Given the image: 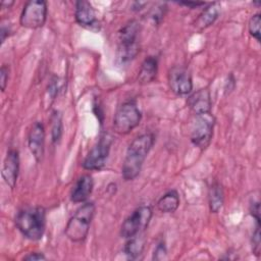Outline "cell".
Here are the masks:
<instances>
[{"label":"cell","instance_id":"cell-1","mask_svg":"<svg viewBox=\"0 0 261 261\" xmlns=\"http://www.w3.org/2000/svg\"><path fill=\"white\" fill-rule=\"evenodd\" d=\"M155 137L152 133L140 135L128 145L121 167L122 177L125 180H134L141 172L143 163L152 149Z\"/></svg>","mask_w":261,"mask_h":261},{"label":"cell","instance_id":"cell-2","mask_svg":"<svg viewBox=\"0 0 261 261\" xmlns=\"http://www.w3.org/2000/svg\"><path fill=\"white\" fill-rule=\"evenodd\" d=\"M15 225L23 237L39 241L46 229V210L42 206H27L15 216Z\"/></svg>","mask_w":261,"mask_h":261},{"label":"cell","instance_id":"cell-3","mask_svg":"<svg viewBox=\"0 0 261 261\" xmlns=\"http://www.w3.org/2000/svg\"><path fill=\"white\" fill-rule=\"evenodd\" d=\"M95 210L96 207L93 202H86L76 209L67 221L64 229V233L68 240L73 243H81L87 239Z\"/></svg>","mask_w":261,"mask_h":261},{"label":"cell","instance_id":"cell-4","mask_svg":"<svg viewBox=\"0 0 261 261\" xmlns=\"http://www.w3.org/2000/svg\"><path fill=\"white\" fill-rule=\"evenodd\" d=\"M140 23L132 19L118 31L117 59L124 63L133 60L140 52Z\"/></svg>","mask_w":261,"mask_h":261},{"label":"cell","instance_id":"cell-5","mask_svg":"<svg viewBox=\"0 0 261 261\" xmlns=\"http://www.w3.org/2000/svg\"><path fill=\"white\" fill-rule=\"evenodd\" d=\"M142 119V112L135 100L120 104L113 117V128L119 135H127L136 128Z\"/></svg>","mask_w":261,"mask_h":261},{"label":"cell","instance_id":"cell-6","mask_svg":"<svg viewBox=\"0 0 261 261\" xmlns=\"http://www.w3.org/2000/svg\"><path fill=\"white\" fill-rule=\"evenodd\" d=\"M214 124L215 119L211 112L196 114L191 127L192 143L201 150H205L212 140Z\"/></svg>","mask_w":261,"mask_h":261},{"label":"cell","instance_id":"cell-7","mask_svg":"<svg viewBox=\"0 0 261 261\" xmlns=\"http://www.w3.org/2000/svg\"><path fill=\"white\" fill-rule=\"evenodd\" d=\"M153 211L148 205H142L135 209L132 214L125 218L120 227V236L124 239L142 233L149 225Z\"/></svg>","mask_w":261,"mask_h":261},{"label":"cell","instance_id":"cell-8","mask_svg":"<svg viewBox=\"0 0 261 261\" xmlns=\"http://www.w3.org/2000/svg\"><path fill=\"white\" fill-rule=\"evenodd\" d=\"M112 145V138L108 134H103L100 136L97 143L89 151L82 166L86 170H101L108 159L110 149Z\"/></svg>","mask_w":261,"mask_h":261},{"label":"cell","instance_id":"cell-9","mask_svg":"<svg viewBox=\"0 0 261 261\" xmlns=\"http://www.w3.org/2000/svg\"><path fill=\"white\" fill-rule=\"evenodd\" d=\"M47 2L44 0H30L23 5L19 22L21 27L36 30L42 28L47 19Z\"/></svg>","mask_w":261,"mask_h":261},{"label":"cell","instance_id":"cell-10","mask_svg":"<svg viewBox=\"0 0 261 261\" xmlns=\"http://www.w3.org/2000/svg\"><path fill=\"white\" fill-rule=\"evenodd\" d=\"M168 85L175 95H188L193 90L192 74L181 65L173 66L168 72Z\"/></svg>","mask_w":261,"mask_h":261},{"label":"cell","instance_id":"cell-11","mask_svg":"<svg viewBox=\"0 0 261 261\" xmlns=\"http://www.w3.org/2000/svg\"><path fill=\"white\" fill-rule=\"evenodd\" d=\"M45 138L46 133L43 123L40 121L34 122L28 134V146L37 162H40L43 159L45 152Z\"/></svg>","mask_w":261,"mask_h":261},{"label":"cell","instance_id":"cell-12","mask_svg":"<svg viewBox=\"0 0 261 261\" xmlns=\"http://www.w3.org/2000/svg\"><path fill=\"white\" fill-rule=\"evenodd\" d=\"M19 173V153L16 149H10L3 161L1 175L10 189H14Z\"/></svg>","mask_w":261,"mask_h":261},{"label":"cell","instance_id":"cell-13","mask_svg":"<svg viewBox=\"0 0 261 261\" xmlns=\"http://www.w3.org/2000/svg\"><path fill=\"white\" fill-rule=\"evenodd\" d=\"M74 18L81 27L88 29L95 27L98 22L94 7L86 0H80L74 3Z\"/></svg>","mask_w":261,"mask_h":261},{"label":"cell","instance_id":"cell-14","mask_svg":"<svg viewBox=\"0 0 261 261\" xmlns=\"http://www.w3.org/2000/svg\"><path fill=\"white\" fill-rule=\"evenodd\" d=\"M188 106L194 115L211 112L212 101L210 91L207 88L199 89L188 97Z\"/></svg>","mask_w":261,"mask_h":261},{"label":"cell","instance_id":"cell-15","mask_svg":"<svg viewBox=\"0 0 261 261\" xmlns=\"http://www.w3.org/2000/svg\"><path fill=\"white\" fill-rule=\"evenodd\" d=\"M94 180L90 174L80 176L70 192V201L73 203H84L93 192Z\"/></svg>","mask_w":261,"mask_h":261},{"label":"cell","instance_id":"cell-16","mask_svg":"<svg viewBox=\"0 0 261 261\" xmlns=\"http://www.w3.org/2000/svg\"><path fill=\"white\" fill-rule=\"evenodd\" d=\"M158 73V58L156 56H148L142 62L138 74V83L147 85L155 81Z\"/></svg>","mask_w":261,"mask_h":261},{"label":"cell","instance_id":"cell-17","mask_svg":"<svg viewBox=\"0 0 261 261\" xmlns=\"http://www.w3.org/2000/svg\"><path fill=\"white\" fill-rule=\"evenodd\" d=\"M179 206V195L175 190L165 193L157 202V209L162 213H173Z\"/></svg>","mask_w":261,"mask_h":261},{"label":"cell","instance_id":"cell-18","mask_svg":"<svg viewBox=\"0 0 261 261\" xmlns=\"http://www.w3.org/2000/svg\"><path fill=\"white\" fill-rule=\"evenodd\" d=\"M219 7L217 6L216 3H212L209 6H207L203 12L199 15V17L197 18L195 25L196 28H198L200 31L210 27L212 23H214V21L218 18L219 15Z\"/></svg>","mask_w":261,"mask_h":261},{"label":"cell","instance_id":"cell-19","mask_svg":"<svg viewBox=\"0 0 261 261\" xmlns=\"http://www.w3.org/2000/svg\"><path fill=\"white\" fill-rule=\"evenodd\" d=\"M208 200H209V209L212 213H217L223 206L224 192H223L222 186L219 182H213L209 188Z\"/></svg>","mask_w":261,"mask_h":261},{"label":"cell","instance_id":"cell-20","mask_svg":"<svg viewBox=\"0 0 261 261\" xmlns=\"http://www.w3.org/2000/svg\"><path fill=\"white\" fill-rule=\"evenodd\" d=\"M144 247H145V240L140 233L138 236L127 239L123 248V252L127 256V258L136 259L142 254Z\"/></svg>","mask_w":261,"mask_h":261},{"label":"cell","instance_id":"cell-21","mask_svg":"<svg viewBox=\"0 0 261 261\" xmlns=\"http://www.w3.org/2000/svg\"><path fill=\"white\" fill-rule=\"evenodd\" d=\"M51 139L52 143H58L62 137L63 124H62V115L58 110L52 112L51 118Z\"/></svg>","mask_w":261,"mask_h":261},{"label":"cell","instance_id":"cell-22","mask_svg":"<svg viewBox=\"0 0 261 261\" xmlns=\"http://www.w3.org/2000/svg\"><path fill=\"white\" fill-rule=\"evenodd\" d=\"M260 24H261V15L260 13H255L251 16L249 20V32L253 38L260 42Z\"/></svg>","mask_w":261,"mask_h":261},{"label":"cell","instance_id":"cell-23","mask_svg":"<svg viewBox=\"0 0 261 261\" xmlns=\"http://www.w3.org/2000/svg\"><path fill=\"white\" fill-rule=\"evenodd\" d=\"M251 244H252L253 254L255 256L259 257L260 256V251H261V239H260V223H258V222H256L255 230L252 233Z\"/></svg>","mask_w":261,"mask_h":261},{"label":"cell","instance_id":"cell-24","mask_svg":"<svg viewBox=\"0 0 261 261\" xmlns=\"http://www.w3.org/2000/svg\"><path fill=\"white\" fill-rule=\"evenodd\" d=\"M59 91V82H58V77L57 76H53L48 85V94L49 96L54 99L56 97V95L58 94Z\"/></svg>","mask_w":261,"mask_h":261},{"label":"cell","instance_id":"cell-25","mask_svg":"<svg viewBox=\"0 0 261 261\" xmlns=\"http://www.w3.org/2000/svg\"><path fill=\"white\" fill-rule=\"evenodd\" d=\"M8 76H9V67L6 65H2L0 69V82H1V90L2 92L5 91L6 85L8 82Z\"/></svg>","mask_w":261,"mask_h":261},{"label":"cell","instance_id":"cell-26","mask_svg":"<svg viewBox=\"0 0 261 261\" xmlns=\"http://www.w3.org/2000/svg\"><path fill=\"white\" fill-rule=\"evenodd\" d=\"M165 255H166V247H165V244L163 242H161L156 246V248L154 250L153 259L161 260V259L165 258Z\"/></svg>","mask_w":261,"mask_h":261},{"label":"cell","instance_id":"cell-27","mask_svg":"<svg viewBox=\"0 0 261 261\" xmlns=\"http://www.w3.org/2000/svg\"><path fill=\"white\" fill-rule=\"evenodd\" d=\"M250 213L253 218H255L256 222L260 223V203L258 201H255L250 205Z\"/></svg>","mask_w":261,"mask_h":261},{"label":"cell","instance_id":"cell-28","mask_svg":"<svg viewBox=\"0 0 261 261\" xmlns=\"http://www.w3.org/2000/svg\"><path fill=\"white\" fill-rule=\"evenodd\" d=\"M23 260H45L46 256L43 253L40 252H33V253H29L28 255H25L23 258Z\"/></svg>","mask_w":261,"mask_h":261},{"label":"cell","instance_id":"cell-29","mask_svg":"<svg viewBox=\"0 0 261 261\" xmlns=\"http://www.w3.org/2000/svg\"><path fill=\"white\" fill-rule=\"evenodd\" d=\"M180 5H185L189 8H197V7H200V6H205L206 3L205 2H192V1H184V2H179Z\"/></svg>","mask_w":261,"mask_h":261},{"label":"cell","instance_id":"cell-30","mask_svg":"<svg viewBox=\"0 0 261 261\" xmlns=\"http://www.w3.org/2000/svg\"><path fill=\"white\" fill-rule=\"evenodd\" d=\"M9 33H10L9 27H6V25L3 23L2 27H1V44H3L4 41H5V39H6L7 37H9Z\"/></svg>","mask_w":261,"mask_h":261},{"label":"cell","instance_id":"cell-31","mask_svg":"<svg viewBox=\"0 0 261 261\" xmlns=\"http://www.w3.org/2000/svg\"><path fill=\"white\" fill-rule=\"evenodd\" d=\"M13 3H14L13 1H9V2H7V1H2L1 6H2V8H10V6H11Z\"/></svg>","mask_w":261,"mask_h":261}]
</instances>
